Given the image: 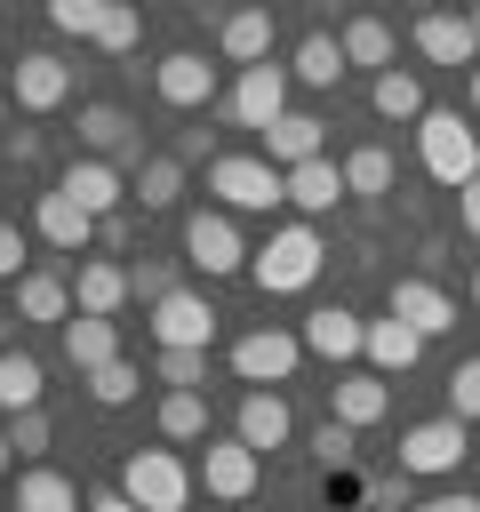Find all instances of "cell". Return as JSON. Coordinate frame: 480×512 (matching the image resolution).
<instances>
[{"label": "cell", "mask_w": 480, "mask_h": 512, "mask_svg": "<svg viewBox=\"0 0 480 512\" xmlns=\"http://www.w3.org/2000/svg\"><path fill=\"white\" fill-rule=\"evenodd\" d=\"M208 192L232 208V216H272L288 200V168H272L264 152H216L208 160Z\"/></svg>", "instance_id": "1"}, {"label": "cell", "mask_w": 480, "mask_h": 512, "mask_svg": "<svg viewBox=\"0 0 480 512\" xmlns=\"http://www.w3.org/2000/svg\"><path fill=\"white\" fill-rule=\"evenodd\" d=\"M320 264H328L320 232H312V224H280V232L248 256V280H256L264 296H296V288H312V280H320Z\"/></svg>", "instance_id": "2"}, {"label": "cell", "mask_w": 480, "mask_h": 512, "mask_svg": "<svg viewBox=\"0 0 480 512\" xmlns=\"http://www.w3.org/2000/svg\"><path fill=\"white\" fill-rule=\"evenodd\" d=\"M416 160H424L432 184L464 192L480 176V128H464V112H424L416 120Z\"/></svg>", "instance_id": "3"}, {"label": "cell", "mask_w": 480, "mask_h": 512, "mask_svg": "<svg viewBox=\"0 0 480 512\" xmlns=\"http://www.w3.org/2000/svg\"><path fill=\"white\" fill-rule=\"evenodd\" d=\"M120 488L144 504V512H184L192 504V464L176 456V448H128V464H120Z\"/></svg>", "instance_id": "4"}, {"label": "cell", "mask_w": 480, "mask_h": 512, "mask_svg": "<svg viewBox=\"0 0 480 512\" xmlns=\"http://www.w3.org/2000/svg\"><path fill=\"white\" fill-rule=\"evenodd\" d=\"M248 240H240V224H232V208H192L184 216V264H200L208 280H224V272H248Z\"/></svg>", "instance_id": "5"}, {"label": "cell", "mask_w": 480, "mask_h": 512, "mask_svg": "<svg viewBox=\"0 0 480 512\" xmlns=\"http://www.w3.org/2000/svg\"><path fill=\"white\" fill-rule=\"evenodd\" d=\"M464 448H472V424H464V416L408 424V432H400V472H416V480H440V472H456V464H464Z\"/></svg>", "instance_id": "6"}, {"label": "cell", "mask_w": 480, "mask_h": 512, "mask_svg": "<svg viewBox=\"0 0 480 512\" xmlns=\"http://www.w3.org/2000/svg\"><path fill=\"white\" fill-rule=\"evenodd\" d=\"M256 480H264V456H256L240 432L200 448V488H208L216 504H248V496H256Z\"/></svg>", "instance_id": "7"}, {"label": "cell", "mask_w": 480, "mask_h": 512, "mask_svg": "<svg viewBox=\"0 0 480 512\" xmlns=\"http://www.w3.org/2000/svg\"><path fill=\"white\" fill-rule=\"evenodd\" d=\"M296 360H304V336H288V328H248L232 344V376L240 384H288Z\"/></svg>", "instance_id": "8"}, {"label": "cell", "mask_w": 480, "mask_h": 512, "mask_svg": "<svg viewBox=\"0 0 480 512\" xmlns=\"http://www.w3.org/2000/svg\"><path fill=\"white\" fill-rule=\"evenodd\" d=\"M208 336H216V304H208L200 288H168V296L152 304V344H184V352H208Z\"/></svg>", "instance_id": "9"}, {"label": "cell", "mask_w": 480, "mask_h": 512, "mask_svg": "<svg viewBox=\"0 0 480 512\" xmlns=\"http://www.w3.org/2000/svg\"><path fill=\"white\" fill-rule=\"evenodd\" d=\"M416 48H424L432 64H456V72L480 64V32H472L464 8H424V16H416Z\"/></svg>", "instance_id": "10"}, {"label": "cell", "mask_w": 480, "mask_h": 512, "mask_svg": "<svg viewBox=\"0 0 480 512\" xmlns=\"http://www.w3.org/2000/svg\"><path fill=\"white\" fill-rule=\"evenodd\" d=\"M280 112H288V64L264 56V64H248V72L232 80V120H240V128H272Z\"/></svg>", "instance_id": "11"}, {"label": "cell", "mask_w": 480, "mask_h": 512, "mask_svg": "<svg viewBox=\"0 0 480 512\" xmlns=\"http://www.w3.org/2000/svg\"><path fill=\"white\" fill-rule=\"evenodd\" d=\"M8 96H16L24 112H56V104L72 96V64H64V56H48V48H32V56H16Z\"/></svg>", "instance_id": "12"}, {"label": "cell", "mask_w": 480, "mask_h": 512, "mask_svg": "<svg viewBox=\"0 0 480 512\" xmlns=\"http://www.w3.org/2000/svg\"><path fill=\"white\" fill-rule=\"evenodd\" d=\"M152 88H160V104L192 112V104H208V96H216V64H208L200 48H168V56L152 64Z\"/></svg>", "instance_id": "13"}, {"label": "cell", "mask_w": 480, "mask_h": 512, "mask_svg": "<svg viewBox=\"0 0 480 512\" xmlns=\"http://www.w3.org/2000/svg\"><path fill=\"white\" fill-rule=\"evenodd\" d=\"M232 432L264 456V448H288V432H296V416H288V400H280V384H248L240 392V416H232Z\"/></svg>", "instance_id": "14"}, {"label": "cell", "mask_w": 480, "mask_h": 512, "mask_svg": "<svg viewBox=\"0 0 480 512\" xmlns=\"http://www.w3.org/2000/svg\"><path fill=\"white\" fill-rule=\"evenodd\" d=\"M256 144H264L272 168H304V160L328 152V120H312V112H280L272 128H256Z\"/></svg>", "instance_id": "15"}, {"label": "cell", "mask_w": 480, "mask_h": 512, "mask_svg": "<svg viewBox=\"0 0 480 512\" xmlns=\"http://www.w3.org/2000/svg\"><path fill=\"white\" fill-rule=\"evenodd\" d=\"M32 232L48 240V248H64V256H80L88 240H96V216L72 200V192H40L32 200Z\"/></svg>", "instance_id": "16"}, {"label": "cell", "mask_w": 480, "mask_h": 512, "mask_svg": "<svg viewBox=\"0 0 480 512\" xmlns=\"http://www.w3.org/2000/svg\"><path fill=\"white\" fill-rule=\"evenodd\" d=\"M360 360H368L376 376H408V368L424 360V336H416L400 312H384V320H368V336H360Z\"/></svg>", "instance_id": "17"}, {"label": "cell", "mask_w": 480, "mask_h": 512, "mask_svg": "<svg viewBox=\"0 0 480 512\" xmlns=\"http://www.w3.org/2000/svg\"><path fill=\"white\" fill-rule=\"evenodd\" d=\"M384 408H392V392H384V376H376V368H344V376L328 384V416H344L352 432L384 424Z\"/></svg>", "instance_id": "18"}, {"label": "cell", "mask_w": 480, "mask_h": 512, "mask_svg": "<svg viewBox=\"0 0 480 512\" xmlns=\"http://www.w3.org/2000/svg\"><path fill=\"white\" fill-rule=\"evenodd\" d=\"M392 312H400L424 344L456 328V304H448V288H440V280H392Z\"/></svg>", "instance_id": "19"}, {"label": "cell", "mask_w": 480, "mask_h": 512, "mask_svg": "<svg viewBox=\"0 0 480 512\" xmlns=\"http://www.w3.org/2000/svg\"><path fill=\"white\" fill-rule=\"evenodd\" d=\"M56 192H72V200H80L88 216H112L128 184H120V168H112V160H96V152H88V160H72V168L56 176Z\"/></svg>", "instance_id": "20"}, {"label": "cell", "mask_w": 480, "mask_h": 512, "mask_svg": "<svg viewBox=\"0 0 480 512\" xmlns=\"http://www.w3.org/2000/svg\"><path fill=\"white\" fill-rule=\"evenodd\" d=\"M128 296H136V288H128V264H112V256H88V264L72 272V304H80V312H104V320H112Z\"/></svg>", "instance_id": "21"}, {"label": "cell", "mask_w": 480, "mask_h": 512, "mask_svg": "<svg viewBox=\"0 0 480 512\" xmlns=\"http://www.w3.org/2000/svg\"><path fill=\"white\" fill-rule=\"evenodd\" d=\"M360 336H368V320H360V312H344V304H320V312L304 320V352H320V360H352V352H360Z\"/></svg>", "instance_id": "22"}, {"label": "cell", "mask_w": 480, "mask_h": 512, "mask_svg": "<svg viewBox=\"0 0 480 512\" xmlns=\"http://www.w3.org/2000/svg\"><path fill=\"white\" fill-rule=\"evenodd\" d=\"M64 360L88 376V368H104V360H120V328L104 320V312H72L64 320Z\"/></svg>", "instance_id": "23"}, {"label": "cell", "mask_w": 480, "mask_h": 512, "mask_svg": "<svg viewBox=\"0 0 480 512\" xmlns=\"http://www.w3.org/2000/svg\"><path fill=\"white\" fill-rule=\"evenodd\" d=\"M216 48H224L240 72H248V64H264V56H272V8H232V16H224V32H216Z\"/></svg>", "instance_id": "24"}, {"label": "cell", "mask_w": 480, "mask_h": 512, "mask_svg": "<svg viewBox=\"0 0 480 512\" xmlns=\"http://www.w3.org/2000/svg\"><path fill=\"white\" fill-rule=\"evenodd\" d=\"M344 192H352V184H344V168H336L328 152H320V160H304V168H288V200H296L304 216H328Z\"/></svg>", "instance_id": "25"}, {"label": "cell", "mask_w": 480, "mask_h": 512, "mask_svg": "<svg viewBox=\"0 0 480 512\" xmlns=\"http://www.w3.org/2000/svg\"><path fill=\"white\" fill-rule=\"evenodd\" d=\"M80 144L96 160H120V152H136V120L120 104H80Z\"/></svg>", "instance_id": "26"}, {"label": "cell", "mask_w": 480, "mask_h": 512, "mask_svg": "<svg viewBox=\"0 0 480 512\" xmlns=\"http://www.w3.org/2000/svg\"><path fill=\"white\" fill-rule=\"evenodd\" d=\"M288 80H304V88H336V80H344V40H336V32H304Z\"/></svg>", "instance_id": "27"}, {"label": "cell", "mask_w": 480, "mask_h": 512, "mask_svg": "<svg viewBox=\"0 0 480 512\" xmlns=\"http://www.w3.org/2000/svg\"><path fill=\"white\" fill-rule=\"evenodd\" d=\"M16 312L64 328V320H72V280H56V272H24V280H16Z\"/></svg>", "instance_id": "28"}, {"label": "cell", "mask_w": 480, "mask_h": 512, "mask_svg": "<svg viewBox=\"0 0 480 512\" xmlns=\"http://www.w3.org/2000/svg\"><path fill=\"white\" fill-rule=\"evenodd\" d=\"M40 392H48V368H40L32 352H0V416L40 408Z\"/></svg>", "instance_id": "29"}, {"label": "cell", "mask_w": 480, "mask_h": 512, "mask_svg": "<svg viewBox=\"0 0 480 512\" xmlns=\"http://www.w3.org/2000/svg\"><path fill=\"white\" fill-rule=\"evenodd\" d=\"M368 104H376L384 120H424V112H432V104H424V80H416V72H400V64H384V72H376Z\"/></svg>", "instance_id": "30"}, {"label": "cell", "mask_w": 480, "mask_h": 512, "mask_svg": "<svg viewBox=\"0 0 480 512\" xmlns=\"http://www.w3.org/2000/svg\"><path fill=\"white\" fill-rule=\"evenodd\" d=\"M336 40H344V64H368V72L392 64V24H384V16H352Z\"/></svg>", "instance_id": "31"}, {"label": "cell", "mask_w": 480, "mask_h": 512, "mask_svg": "<svg viewBox=\"0 0 480 512\" xmlns=\"http://www.w3.org/2000/svg\"><path fill=\"white\" fill-rule=\"evenodd\" d=\"M136 200H144L152 216L176 208V200H184V160H176V152H152V160L136 168Z\"/></svg>", "instance_id": "32"}, {"label": "cell", "mask_w": 480, "mask_h": 512, "mask_svg": "<svg viewBox=\"0 0 480 512\" xmlns=\"http://www.w3.org/2000/svg\"><path fill=\"white\" fill-rule=\"evenodd\" d=\"M16 504H24V512H80V488H72L64 472H48V464H32V472L16 480Z\"/></svg>", "instance_id": "33"}, {"label": "cell", "mask_w": 480, "mask_h": 512, "mask_svg": "<svg viewBox=\"0 0 480 512\" xmlns=\"http://www.w3.org/2000/svg\"><path fill=\"white\" fill-rule=\"evenodd\" d=\"M344 184H352L360 200L392 192V152H384V144H352V152H344Z\"/></svg>", "instance_id": "34"}, {"label": "cell", "mask_w": 480, "mask_h": 512, "mask_svg": "<svg viewBox=\"0 0 480 512\" xmlns=\"http://www.w3.org/2000/svg\"><path fill=\"white\" fill-rule=\"evenodd\" d=\"M144 40V16H136V0H104V16H96V48L104 56H128Z\"/></svg>", "instance_id": "35"}, {"label": "cell", "mask_w": 480, "mask_h": 512, "mask_svg": "<svg viewBox=\"0 0 480 512\" xmlns=\"http://www.w3.org/2000/svg\"><path fill=\"white\" fill-rule=\"evenodd\" d=\"M160 440H208V400L200 392H168L160 400Z\"/></svg>", "instance_id": "36"}, {"label": "cell", "mask_w": 480, "mask_h": 512, "mask_svg": "<svg viewBox=\"0 0 480 512\" xmlns=\"http://www.w3.org/2000/svg\"><path fill=\"white\" fill-rule=\"evenodd\" d=\"M88 392H96V408H128L144 392V376H136V360H104V368H88Z\"/></svg>", "instance_id": "37"}, {"label": "cell", "mask_w": 480, "mask_h": 512, "mask_svg": "<svg viewBox=\"0 0 480 512\" xmlns=\"http://www.w3.org/2000/svg\"><path fill=\"white\" fill-rule=\"evenodd\" d=\"M160 384L168 392H200V376H208V352H184V344H160Z\"/></svg>", "instance_id": "38"}, {"label": "cell", "mask_w": 480, "mask_h": 512, "mask_svg": "<svg viewBox=\"0 0 480 512\" xmlns=\"http://www.w3.org/2000/svg\"><path fill=\"white\" fill-rule=\"evenodd\" d=\"M352 440H360V432H352L344 416H328V424L312 432V464H320V472H344V464H352Z\"/></svg>", "instance_id": "39"}, {"label": "cell", "mask_w": 480, "mask_h": 512, "mask_svg": "<svg viewBox=\"0 0 480 512\" xmlns=\"http://www.w3.org/2000/svg\"><path fill=\"white\" fill-rule=\"evenodd\" d=\"M96 16H104V0H48V24H56V32L96 40Z\"/></svg>", "instance_id": "40"}, {"label": "cell", "mask_w": 480, "mask_h": 512, "mask_svg": "<svg viewBox=\"0 0 480 512\" xmlns=\"http://www.w3.org/2000/svg\"><path fill=\"white\" fill-rule=\"evenodd\" d=\"M448 416H464V424H480V360H464V368L448 376Z\"/></svg>", "instance_id": "41"}, {"label": "cell", "mask_w": 480, "mask_h": 512, "mask_svg": "<svg viewBox=\"0 0 480 512\" xmlns=\"http://www.w3.org/2000/svg\"><path fill=\"white\" fill-rule=\"evenodd\" d=\"M128 288H136L144 304H160V296L176 288V264H160V256H144V264H128Z\"/></svg>", "instance_id": "42"}, {"label": "cell", "mask_w": 480, "mask_h": 512, "mask_svg": "<svg viewBox=\"0 0 480 512\" xmlns=\"http://www.w3.org/2000/svg\"><path fill=\"white\" fill-rule=\"evenodd\" d=\"M8 448H16V456H40V448H48V416H40V408L8 416Z\"/></svg>", "instance_id": "43"}, {"label": "cell", "mask_w": 480, "mask_h": 512, "mask_svg": "<svg viewBox=\"0 0 480 512\" xmlns=\"http://www.w3.org/2000/svg\"><path fill=\"white\" fill-rule=\"evenodd\" d=\"M0 280H24V232L0 224Z\"/></svg>", "instance_id": "44"}, {"label": "cell", "mask_w": 480, "mask_h": 512, "mask_svg": "<svg viewBox=\"0 0 480 512\" xmlns=\"http://www.w3.org/2000/svg\"><path fill=\"white\" fill-rule=\"evenodd\" d=\"M176 160H216V136H208V128H184V136H176Z\"/></svg>", "instance_id": "45"}, {"label": "cell", "mask_w": 480, "mask_h": 512, "mask_svg": "<svg viewBox=\"0 0 480 512\" xmlns=\"http://www.w3.org/2000/svg\"><path fill=\"white\" fill-rule=\"evenodd\" d=\"M456 224H464V232H472V240H480V176H472V184H464V192H456Z\"/></svg>", "instance_id": "46"}, {"label": "cell", "mask_w": 480, "mask_h": 512, "mask_svg": "<svg viewBox=\"0 0 480 512\" xmlns=\"http://www.w3.org/2000/svg\"><path fill=\"white\" fill-rule=\"evenodd\" d=\"M416 512H480V496H472V488H448V496H424Z\"/></svg>", "instance_id": "47"}, {"label": "cell", "mask_w": 480, "mask_h": 512, "mask_svg": "<svg viewBox=\"0 0 480 512\" xmlns=\"http://www.w3.org/2000/svg\"><path fill=\"white\" fill-rule=\"evenodd\" d=\"M88 512H144V504H136L128 488H96V496H88Z\"/></svg>", "instance_id": "48"}, {"label": "cell", "mask_w": 480, "mask_h": 512, "mask_svg": "<svg viewBox=\"0 0 480 512\" xmlns=\"http://www.w3.org/2000/svg\"><path fill=\"white\" fill-rule=\"evenodd\" d=\"M96 240H104V248H128V216H120V208H112V216H96Z\"/></svg>", "instance_id": "49"}, {"label": "cell", "mask_w": 480, "mask_h": 512, "mask_svg": "<svg viewBox=\"0 0 480 512\" xmlns=\"http://www.w3.org/2000/svg\"><path fill=\"white\" fill-rule=\"evenodd\" d=\"M464 96H472V112H480V64H472V72H464Z\"/></svg>", "instance_id": "50"}, {"label": "cell", "mask_w": 480, "mask_h": 512, "mask_svg": "<svg viewBox=\"0 0 480 512\" xmlns=\"http://www.w3.org/2000/svg\"><path fill=\"white\" fill-rule=\"evenodd\" d=\"M0 472H8V424H0Z\"/></svg>", "instance_id": "51"}, {"label": "cell", "mask_w": 480, "mask_h": 512, "mask_svg": "<svg viewBox=\"0 0 480 512\" xmlns=\"http://www.w3.org/2000/svg\"><path fill=\"white\" fill-rule=\"evenodd\" d=\"M472 304H480V264H472Z\"/></svg>", "instance_id": "52"}, {"label": "cell", "mask_w": 480, "mask_h": 512, "mask_svg": "<svg viewBox=\"0 0 480 512\" xmlns=\"http://www.w3.org/2000/svg\"><path fill=\"white\" fill-rule=\"evenodd\" d=\"M464 16H472V32H480V0H472V8H464Z\"/></svg>", "instance_id": "53"}, {"label": "cell", "mask_w": 480, "mask_h": 512, "mask_svg": "<svg viewBox=\"0 0 480 512\" xmlns=\"http://www.w3.org/2000/svg\"><path fill=\"white\" fill-rule=\"evenodd\" d=\"M0 120H8V96H0Z\"/></svg>", "instance_id": "54"}, {"label": "cell", "mask_w": 480, "mask_h": 512, "mask_svg": "<svg viewBox=\"0 0 480 512\" xmlns=\"http://www.w3.org/2000/svg\"><path fill=\"white\" fill-rule=\"evenodd\" d=\"M16 512H24V504H16Z\"/></svg>", "instance_id": "55"}, {"label": "cell", "mask_w": 480, "mask_h": 512, "mask_svg": "<svg viewBox=\"0 0 480 512\" xmlns=\"http://www.w3.org/2000/svg\"><path fill=\"white\" fill-rule=\"evenodd\" d=\"M464 8H472V0H464Z\"/></svg>", "instance_id": "56"}, {"label": "cell", "mask_w": 480, "mask_h": 512, "mask_svg": "<svg viewBox=\"0 0 480 512\" xmlns=\"http://www.w3.org/2000/svg\"><path fill=\"white\" fill-rule=\"evenodd\" d=\"M224 512H232V504H224Z\"/></svg>", "instance_id": "57"}]
</instances>
